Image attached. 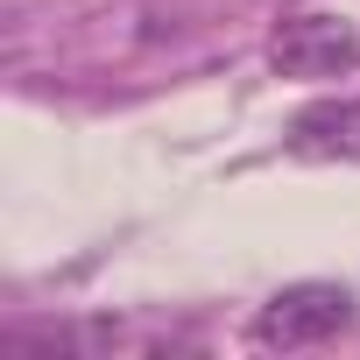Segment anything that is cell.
<instances>
[{
    "label": "cell",
    "mask_w": 360,
    "mask_h": 360,
    "mask_svg": "<svg viewBox=\"0 0 360 360\" xmlns=\"http://www.w3.org/2000/svg\"><path fill=\"white\" fill-rule=\"evenodd\" d=\"M353 325V290L346 283H290L276 290L262 311H255V346L269 353H304V346H325Z\"/></svg>",
    "instance_id": "1"
},
{
    "label": "cell",
    "mask_w": 360,
    "mask_h": 360,
    "mask_svg": "<svg viewBox=\"0 0 360 360\" xmlns=\"http://www.w3.org/2000/svg\"><path fill=\"white\" fill-rule=\"evenodd\" d=\"M269 71L276 78H346L360 71V29L325 8H297L269 29Z\"/></svg>",
    "instance_id": "2"
},
{
    "label": "cell",
    "mask_w": 360,
    "mask_h": 360,
    "mask_svg": "<svg viewBox=\"0 0 360 360\" xmlns=\"http://www.w3.org/2000/svg\"><path fill=\"white\" fill-rule=\"evenodd\" d=\"M290 148L297 155H325V162H360V99H318L290 120Z\"/></svg>",
    "instance_id": "3"
}]
</instances>
